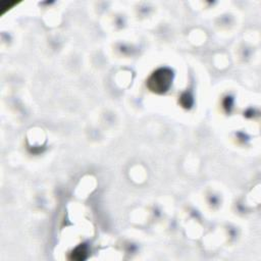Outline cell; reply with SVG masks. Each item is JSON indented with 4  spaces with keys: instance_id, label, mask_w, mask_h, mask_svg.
<instances>
[{
    "instance_id": "cell-2",
    "label": "cell",
    "mask_w": 261,
    "mask_h": 261,
    "mask_svg": "<svg viewBox=\"0 0 261 261\" xmlns=\"http://www.w3.org/2000/svg\"><path fill=\"white\" fill-rule=\"evenodd\" d=\"M87 247L85 245H81L72 251L70 258L73 260H84L87 257Z\"/></svg>"
},
{
    "instance_id": "cell-1",
    "label": "cell",
    "mask_w": 261,
    "mask_h": 261,
    "mask_svg": "<svg viewBox=\"0 0 261 261\" xmlns=\"http://www.w3.org/2000/svg\"><path fill=\"white\" fill-rule=\"evenodd\" d=\"M173 73L169 68H159L155 70L147 81V87L156 94L165 93L171 86Z\"/></svg>"
}]
</instances>
